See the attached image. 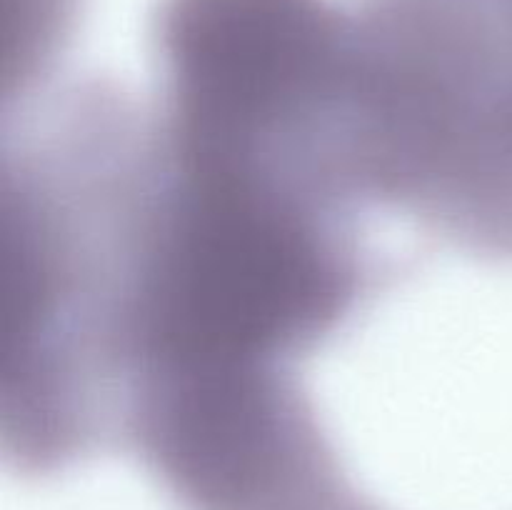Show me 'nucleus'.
Returning a JSON list of instances; mask_svg holds the SVG:
<instances>
[{
	"instance_id": "nucleus-5",
	"label": "nucleus",
	"mask_w": 512,
	"mask_h": 510,
	"mask_svg": "<svg viewBox=\"0 0 512 510\" xmlns=\"http://www.w3.org/2000/svg\"><path fill=\"white\" fill-rule=\"evenodd\" d=\"M333 510H375V508H370V505H365L363 500L355 498V493H353V495H348V498H345L343 503L335 505Z\"/></svg>"
},
{
	"instance_id": "nucleus-1",
	"label": "nucleus",
	"mask_w": 512,
	"mask_h": 510,
	"mask_svg": "<svg viewBox=\"0 0 512 510\" xmlns=\"http://www.w3.org/2000/svg\"><path fill=\"white\" fill-rule=\"evenodd\" d=\"M3 160L0 433L25 473L123 440L153 185L150 118L73 88Z\"/></svg>"
},
{
	"instance_id": "nucleus-2",
	"label": "nucleus",
	"mask_w": 512,
	"mask_h": 510,
	"mask_svg": "<svg viewBox=\"0 0 512 510\" xmlns=\"http://www.w3.org/2000/svg\"><path fill=\"white\" fill-rule=\"evenodd\" d=\"M353 53L375 205L512 263V0H363Z\"/></svg>"
},
{
	"instance_id": "nucleus-4",
	"label": "nucleus",
	"mask_w": 512,
	"mask_h": 510,
	"mask_svg": "<svg viewBox=\"0 0 512 510\" xmlns=\"http://www.w3.org/2000/svg\"><path fill=\"white\" fill-rule=\"evenodd\" d=\"M20 23V80L30 78L33 65H43L50 48L63 38L70 0H18Z\"/></svg>"
},
{
	"instance_id": "nucleus-3",
	"label": "nucleus",
	"mask_w": 512,
	"mask_h": 510,
	"mask_svg": "<svg viewBox=\"0 0 512 510\" xmlns=\"http://www.w3.org/2000/svg\"><path fill=\"white\" fill-rule=\"evenodd\" d=\"M293 375L253 365L153 380L123 440L183 510H333L353 490Z\"/></svg>"
}]
</instances>
